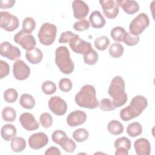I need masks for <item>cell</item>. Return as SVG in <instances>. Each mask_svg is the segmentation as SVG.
Returning a JSON list of instances; mask_svg holds the SVG:
<instances>
[{"label":"cell","mask_w":155,"mask_h":155,"mask_svg":"<svg viewBox=\"0 0 155 155\" xmlns=\"http://www.w3.org/2000/svg\"><path fill=\"white\" fill-rule=\"evenodd\" d=\"M125 88V81L121 76H117L112 79L108 93L116 108L124 105L128 100Z\"/></svg>","instance_id":"cell-1"},{"label":"cell","mask_w":155,"mask_h":155,"mask_svg":"<svg viewBox=\"0 0 155 155\" xmlns=\"http://www.w3.org/2000/svg\"><path fill=\"white\" fill-rule=\"evenodd\" d=\"M147 105V99L143 96L137 95L131 99L129 105L120 110V117L124 121H128L139 116Z\"/></svg>","instance_id":"cell-2"},{"label":"cell","mask_w":155,"mask_h":155,"mask_svg":"<svg viewBox=\"0 0 155 155\" xmlns=\"http://www.w3.org/2000/svg\"><path fill=\"white\" fill-rule=\"evenodd\" d=\"M95 88L91 85H85L75 96V102L78 105L82 108L94 109L99 106Z\"/></svg>","instance_id":"cell-3"},{"label":"cell","mask_w":155,"mask_h":155,"mask_svg":"<svg viewBox=\"0 0 155 155\" xmlns=\"http://www.w3.org/2000/svg\"><path fill=\"white\" fill-rule=\"evenodd\" d=\"M55 63L59 70L65 74L73 73L74 65L68 48L65 46L58 47L55 51Z\"/></svg>","instance_id":"cell-4"},{"label":"cell","mask_w":155,"mask_h":155,"mask_svg":"<svg viewBox=\"0 0 155 155\" xmlns=\"http://www.w3.org/2000/svg\"><path fill=\"white\" fill-rule=\"evenodd\" d=\"M57 27L54 24L48 22L44 23L38 32L39 42L44 45H50L55 41Z\"/></svg>","instance_id":"cell-5"},{"label":"cell","mask_w":155,"mask_h":155,"mask_svg":"<svg viewBox=\"0 0 155 155\" xmlns=\"http://www.w3.org/2000/svg\"><path fill=\"white\" fill-rule=\"evenodd\" d=\"M150 24L149 18L147 14L142 13L136 16L130 22V33L134 36H139Z\"/></svg>","instance_id":"cell-6"},{"label":"cell","mask_w":155,"mask_h":155,"mask_svg":"<svg viewBox=\"0 0 155 155\" xmlns=\"http://www.w3.org/2000/svg\"><path fill=\"white\" fill-rule=\"evenodd\" d=\"M14 41L27 51L33 49L36 45L34 36L31 33H26L23 30L18 31L14 36Z\"/></svg>","instance_id":"cell-7"},{"label":"cell","mask_w":155,"mask_h":155,"mask_svg":"<svg viewBox=\"0 0 155 155\" xmlns=\"http://www.w3.org/2000/svg\"><path fill=\"white\" fill-rule=\"evenodd\" d=\"M19 19L10 13L5 11L0 12V27L7 31H13L19 27Z\"/></svg>","instance_id":"cell-8"},{"label":"cell","mask_w":155,"mask_h":155,"mask_svg":"<svg viewBox=\"0 0 155 155\" xmlns=\"http://www.w3.org/2000/svg\"><path fill=\"white\" fill-rule=\"evenodd\" d=\"M104 15L109 19L115 18L119 12V5L117 0H100Z\"/></svg>","instance_id":"cell-9"},{"label":"cell","mask_w":155,"mask_h":155,"mask_svg":"<svg viewBox=\"0 0 155 155\" xmlns=\"http://www.w3.org/2000/svg\"><path fill=\"white\" fill-rule=\"evenodd\" d=\"M0 54L2 56L11 61H15L21 57V53L19 48L13 46L11 43L5 41L0 45Z\"/></svg>","instance_id":"cell-10"},{"label":"cell","mask_w":155,"mask_h":155,"mask_svg":"<svg viewBox=\"0 0 155 155\" xmlns=\"http://www.w3.org/2000/svg\"><path fill=\"white\" fill-rule=\"evenodd\" d=\"M48 105L51 111L57 116L65 114L67 110L66 102L58 96L51 97L48 101Z\"/></svg>","instance_id":"cell-11"},{"label":"cell","mask_w":155,"mask_h":155,"mask_svg":"<svg viewBox=\"0 0 155 155\" xmlns=\"http://www.w3.org/2000/svg\"><path fill=\"white\" fill-rule=\"evenodd\" d=\"M13 73L14 77L17 80L24 81L28 78L30 74V68L22 60L18 59L13 64Z\"/></svg>","instance_id":"cell-12"},{"label":"cell","mask_w":155,"mask_h":155,"mask_svg":"<svg viewBox=\"0 0 155 155\" xmlns=\"http://www.w3.org/2000/svg\"><path fill=\"white\" fill-rule=\"evenodd\" d=\"M69 45L74 52L80 54H84L93 48L90 42L81 39L79 35L70 40Z\"/></svg>","instance_id":"cell-13"},{"label":"cell","mask_w":155,"mask_h":155,"mask_svg":"<svg viewBox=\"0 0 155 155\" xmlns=\"http://www.w3.org/2000/svg\"><path fill=\"white\" fill-rule=\"evenodd\" d=\"M30 147L34 150H39L45 147L48 142V139L46 134L39 132L31 134L28 140Z\"/></svg>","instance_id":"cell-14"},{"label":"cell","mask_w":155,"mask_h":155,"mask_svg":"<svg viewBox=\"0 0 155 155\" xmlns=\"http://www.w3.org/2000/svg\"><path fill=\"white\" fill-rule=\"evenodd\" d=\"M19 122L22 127L28 131L36 130L39 127V122L30 113H24L19 117Z\"/></svg>","instance_id":"cell-15"},{"label":"cell","mask_w":155,"mask_h":155,"mask_svg":"<svg viewBox=\"0 0 155 155\" xmlns=\"http://www.w3.org/2000/svg\"><path fill=\"white\" fill-rule=\"evenodd\" d=\"M73 15L78 19H82L85 18L89 13V7L83 1L75 0L72 3Z\"/></svg>","instance_id":"cell-16"},{"label":"cell","mask_w":155,"mask_h":155,"mask_svg":"<svg viewBox=\"0 0 155 155\" xmlns=\"http://www.w3.org/2000/svg\"><path fill=\"white\" fill-rule=\"evenodd\" d=\"M87 119L86 113L81 110L71 112L67 117V123L70 127H75L83 124Z\"/></svg>","instance_id":"cell-17"},{"label":"cell","mask_w":155,"mask_h":155,"mask_svg":"<svg viewBox=\"0 0 155 155\" xmlns=\"http://www.w3.org/2000/svg\"><path fill=\"white\" fill-rule=\"evenodd\" d=\"M135 152L137 155H149L151 152V145L145 138L137 139L134 143Z\"/></svg>","instance_id":"cell-18"},{"label":"cell","mask_w":155,"mask_h":155,"mask_svg":"<svg viewBox=\"0 0 155 155\" xmlns=\"http://www.w3.org/2000/svg\"><path fill=\"white\" fill-rule=\"evenodd\" d=\"M119 6L128 15H133L139 10V4L135 1L130 0H117Z\"/></svg>","instance_id":"cell-19"},{"label":"cell","mask_w":155,"mask_h":155,"mask_svg":"<svg viewBox=\"0 0 155 155\" xmlns=\"http://www.w3.org/2000/svg\"><path fill=\"white\" fill-rule=\"evenodd\" d=\"M89 21L92 27L94 28H102L105 24V18L101 13L97 10L93 11L91 13L89 17Z\"/></svg>","instance_id":"cell-20"},{"label":"cell","mask_w":155,"mask_h":155,"mask_svg":"<svg viewBox=\"0 0 155 155\" xmlns=\"http://www.w3.org/2000/svg\"><path fill=\"white\" fill-rule=\"evenodd\" d=\"M25 58L30 63L32 64H38L42 61L43 53L39 48L35 47L31 50L26 51Z\"/></svg>","instance_id":"cell-21"},{"label":"cell","mask_w":155,"mask_h":155,"mask_svg":"<svg viewBox=\"0 0 155 155\" xmlns=\"http://www.w3.org/2000/svg\"><path fill=\"white\" fill-rule=\"evenodd\" d=\"M16 128L12 124H5L1 128V136L6 141H10L16 137Z\"/></svg>","instance_id":"cell-22"},{"label":"cell","mask_w":155,"mask_h":155,"mask_svg":"<svg viewBox=\"0 0 155 155\" xmlns=\"http://www.w3.org/2000/svg\"><path fill=\"white\" fill-rule=\"evenodd\" d=\"M19 104L24 108L30 110L35 107V100L31 94L24 93L20 97Z\"/></svg>","instance_id":"cell-23"},{"label":"cell","mask_w":155,"mask_h":155,"mask_svg":"<svg viewBox=\"0 0 155 155\" xmlns=\"http://www.w3.org/2000/svg\"><path fill=\"white\" fill-rule=\"evenodd\" d=\"M10 147L13 151L16 153L21 152L26 147V142L21 137H15L12 139Z\"/></svg>","instance_id":"cell-24"},{"label":"cell","mask_w":155,"mask_h":155,"mask_svg":"<svg viewBox=\"0 0 155 155\" xmlns=\"http://www.w3.org/2000/svg\"><path fill=\"white\" fill-rule=\"evenodd\" d=\"M107 130L111 134L119 135L124 131V126L119 121L113 120L108 122Z\"/></svg>","instance_id":"cell-25"},{"label":"cell","mask_w":155,"mask_h":155,"mask_svg":"<svg viewBox=\"0 0 155 155\" xmlns=\"http://www.w3.org/2000/svg\"><path fill=\"white\" fill-rule=\"evenodd\" d=\"M142 132V127L139 122H134L130 124L127 127V133L132 137L139 136Z\"/></svg>","instance_id":"cell-26"},{"label":"cell","mask_w":155,"mask_h":155,"mask_svg":"<svg viewBox=\"0 0 155 155\" xmlns=\"http://www.w3.org/2000/svg\"><path fill=\"white\" fill-rule=\"evenodd\" d=\"M1 115L3 120L6 122H12L16 119V113L15 110L10 107L4 108L2 110Z\"/></svg>","instance_id":"cell-27"},{"label":"cell","mask_w":155,"mask_h":155,"mask_svg":"<svg viewBox=\"0 0 155 155\" xmlns=\"http://www.w3.org/2000/svg\"><path fill=\"white\" fill-rule=\"evenodd\" d=\"M124 48L120 44L114 42L111 44L109 48V54L113 58H119L124 53Z\"/></svg>","instance_id":"cell-28"},{"label":"cell","mask_w":155,"mask_h":155,"mask_svg":"<svg viewBox=\"0 0 155 155\" xmlns=\"http://www.w3.org/2000/svg\"><path fill=\"white\" fill-rule=\"evenodd\" d=\"M125 33L126 31L123 27L117 26L111 30L110 35L114 41L116 42H122L123 41V38Z\"/></svg>","instance_id":"cell-29"},{"label":"cell","mask_w":155,"mask_h":155,"mask_svg":"<svg viewBox=\"0 0 155 155\" xmlns=\"http://www.w3.org/2000/svg\"><path fill=\"white\" fill-rule=\"evenodd\" d=\"M94 47L100 51L106 50L110 45V40L105 36H101L95 39L94 41Z\"/></svg>","instance_id":"cell-30"},{"label":"cell","mask_w":155,"mask_h":155,"mask_svg":"<svg viewBox=\"0 0 155 155\" xmlns=\"http://www.w3.org/2000/svg\"><path fill=\"white\" fill-rule=\"evenodd\" d=\"M98 57L99 56L97 53L92 48L91 50L88 51L84 54L83 58L86 64L92 65L95 64L97 62Z\"/></svg>","instance_id":"cell-31"},{"label":"cell","mask_w":155,"mask_h":155,"mask_svg":"<svg viewBox=\"0 0 155 155\" xmlns=\"http://www.w3.org/2000/svg\"><path fill=\"white\" fill-rule=\"evenodd\" d=\"M72 136L76 142H82L88 138L89 133L86 129L78 128L73 133Z\"/></svg>","instance_id":"cell-32"},{"label":"cell","mask_w":155,"mask_h":155,"mask_svg":"<svg viewBox=\"0 0 155 155\" xmlns=\"http://www.w3.org/2000/svg\"><path fill=\"white\" fill-rule=\"evenodd\" d=\"M59 145L67 153H73L76 148V143L71 139L67 137L61 142Z\"/></svg>","instance_id":"cell-33"},{"label":"cell","mask_w":155,"mask_h":155,"mask_svg":"<svg viewBox=\"0 0 155 155\" xmlns=\"http://www.w3.org/2000/svg\"><path fill=\"white\" fill-rule=\"evenodd\" d=\"M114 145L116 149L124 148L129 151L131 148V141L126 137H121L114 141Z\"/></svg>","instance_id":"cell-34"},{"label":"cell","mask_w":155,"mask_h":155,"mask_svg":"<svg viewBox=\"0 0 155 155\" xmlns=\"http://www.w3.org/2000/svg\"><path fill=\"white\" fill-rule=\"evenodd\" d=\"M36 27V22L31 17L25 18L22 22V30L26 33H31Z\"/></svg>","instance_id":"cell-35"},{"label":"cell","mask_w":155,"mask_h":155,"mask_svg":"<svg viewBox=\"0 0 155 155\" xmlns=\"http://www.w3.org/2000/svg\"><path fill=\"white\" fill-rule=\"evenodd\" d=\"M41 89L44 93L47 95H51L56 91V84L51 81H45L41 85Z\"/></svg>","instance_id":"cell-36"},{"label":"cell","mask_w":155,"mask_h":155,"mask_svg":"<svg viewBox=\"0 0 155 155\" xmlns=\"http://www.w3.org/2000/svg\"><path fill=\"white\" fill-rule=\"evenodd\" d=\"M18 97L17 91L14 88H8L4 93V99L8 103H14Z\"/></svg>","instance_id":"cell-37"},{"label":"cell","mask_w":155,"mask_h":155,"mask_svg":"<svg viewBox=\"0 0 155 155\" xmlns=\"http://www.w3.org/2000/svg\"><path fill=\"white\" fill-rule=\"evenodd\" d=\"M139 40L140 38L139 36H134L130 32H126L123 38V42L128 46L137 45L139 42Z\"/></svg>","instance_id":"cell-38"},{"label":"cell","mask_w":155,"mask_h":155,"mask_svg":"<svg viewBox=\"0 0 155 155\" xmlns=\"http://www.w3.org/2000/svg\"><path fill=\"white\" fill-rule=\"evenodd\" d=\"M39 122L43 127L45 128H49L53 124L52 116L48 113H43L40 116Z\"/></svg>","instance_id":"cell-39"},{"label":"cell","mask_w":155,"mask_h":155,"mask_svg":"<svg viewBox=\"0 0 155 155\" xmlns=\"http://www.w3.org/2000/svg\"><path fill=\"white\" fill-rule=\"evenodd\" d=\"M99 108L103 111H112L116 108L112 101L108 98L102 99L99 104Z\"/></svg>","instance_id":"cell-40"},{"label":"cell","mask_w":155,"mask_h":155,"mask_svg":"<svg viewBox=\"0 0 155 155\" xmlns=\"http://www.w3.org/2000/svg\"><path fill=\"white\" fill-rule=\"evenodd\" d=\"M90 22L85 19H80V21L76 22L73 25V28L79 31L87 30L90 27Z\"/></svg>","instance_id":"cell-41"},{"label":"cell","mask_w":155,"mask_h":155,"mask_svg":"<svg viewBox=\"0 0 155 155\" xmlns=\"http://www.w3.org/2000/svg\"><path fill=\"white\" fill-rule=\"evenodd\" d=\"M67 137V136L66 133L64 131L60 130H55L51 135V139L53 141L58 145H59L61 142Z\"/></svg>","instance_id":"cell-42"},{"label":"cell","mask_w":155,"mask_h":155,"mask_svg":"<svg viewBox=\"0 0 155 155\" xmlns=\"http://www.w3.org/2000/svg\"><path fill=\"white\" fill-rule=\"evenodd\" d=\"M73 84L70 79L62 78L59 82V87L64 92H68L72 88Z\"/></svg>","instance_id":"cell-43"},{"label":"cell","mask_w":155,"mask_h":155,"mask_svg":"<svg viewBox=\"0 0 155 155\" xmlns=\"http://www.w3.org/2000/svg\"><path fill=\"white\" fill-rule=\"evenodd\" d=\"M78 35H76L71 31H66L61 33V36L59 39V43H67L70 41L71 39L77 36Z\"/></svg>","instance_id":"cell-44"},{"label":"cell","mask_w":155,"mask_h":155,"mask_svg":"<svg viewBox=\"0 0 155 155\" xmlns=\"http://www.w3.org/2000/svg\"><path fill=\"white\" fill-rule=\"evenodd\" d=\"M0 78L2 79L7 76L10 72V67L7 62L2 60L0 61Z\"/></svg>","instance_id":"cell-45"},{"label":"cell","mask_w":155,"mask_h":155,"mask_svg":"<svg viewBox=\"0 0 155 155\" xmlns=\"http://www.w3.org/2000/svg\"><path fill=\"white\" fill-rule=\"evenodd\" d=\"M15 4L14 0H1L0 1L1 8H12Z\"/></svg>","instance_id":"cell-46"},{"label":"cell","mask_w":155,"mask_h":155,"mask_svg":"<svg viewBox=\"0 0 155 155\" xmlns=\"http://www.w3.org/2000/svg\"><path fill=\"white\" fill-rule=\"evenodd\" d=\"M45 155H50V154H58L60 155L61 151L60 150L56 147H51L48 148L44 153Z\"/></svg>","instance_id":"cell-47"},{"label":"cell","mask_w":155,"mask_h":155,"mask_svg":"<svg viewBox=\"0 0 155 155\" xmlns=\"http://www.w3.org/2000/svg\"><path fill=\"white\" fill-rule=\"evenodd\" d=\"M115 154L116 155H128V151L124 148H118L116 149Z\"/></svg>","instance_id":"cell-48"}]
</instances>
